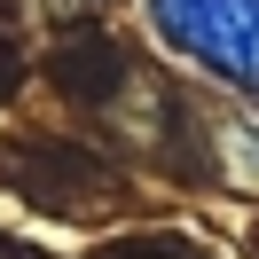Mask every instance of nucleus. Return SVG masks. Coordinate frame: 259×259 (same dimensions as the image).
Returning <instances> with one entry per match:
<instances>
[{
	"label": "nucleus",
	"instance_id": "1",
	"mask_svg": "<svg viewBox=\"0 0 259 259\" xmlns=\"http://www.w3.org/2000/svg\"><path fill=\"white\" fill-rule=\"evenodd\" d=\"M142 8L173 55L259 95V0H142Z\"/></svg>",
	"mask_w": 259,
	"mask_h": 259
}]
</instances>
